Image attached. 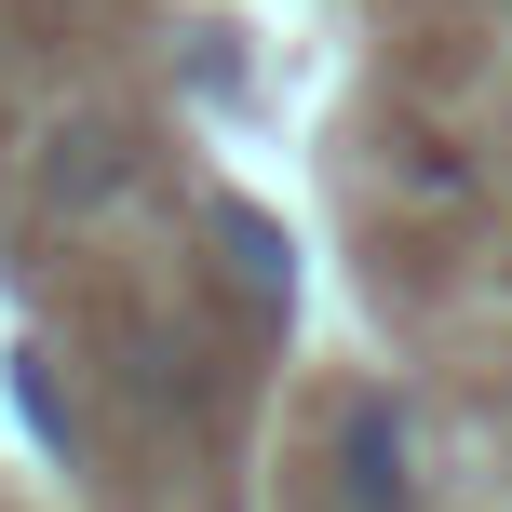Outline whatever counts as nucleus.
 I'll return each instance as SVG.
<instances>
[{
    "label": "nucleus",
    "mask_w": 512,
    "mask_h": 512,
    "mask_svg": "<svg viewBox=\"0 0 512 512\" xmlns=\"http://www.w3.org/2000/svg\"><path fill=\"white\" fill-rule=\"evenodd\" d=\"M337 512H418V418L391 391L337 405Z\"/></svg>",
    "instance_id": "nucleus-1"
},
{
    "label": "nucleus",
    "mask_w": 512,
    "mask_h": 512,
    "mask_svg": "<svg viewBox=\"0 0 512 512\" xmlns=\"http://www.w3.org/2000/svg\"><path fill=\"white\" fill-rule=\"evenodd\" d=\"M122 189H135V135L122 122H68L41 149V203L54 216H95V203H122Z\"/></svg>",
    "instance_id": "nucleus-2"
},
{
    "label": "nucleus",
    "mask_w": 512,
    "mask_h": 512,
    "mask_svg": "<svg viewBox=\"0 0 512 512\" xmlns=\"http://www.w3.org/2000/svg\"><path fill=\"white\" fill-rule=\"evenodd\" d=\"M203 216H216V256H230V283H243L256 310H283V297H297V230H283L270 203H243V189H216Z\"/></svg>",
    "instance_id": "nucleus-3"
}]
</instances>
